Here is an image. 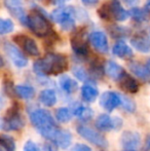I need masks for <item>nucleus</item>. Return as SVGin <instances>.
<instances>
[{"label": "nucleus", "instance_id": "obj_14", "mask_svg": "<svg viewBox=\"0 0 150 151\" xmlns=\"http://www.w3.org/2000/svg\"><path fill=\"white\" fill-rule=\"evenodd\" d=\"M128 68H130L133 74H135L137 77L142 79L143 81H150V71L147 69L146 66L142 65L139 62H130L128 63Z\"/></svg>", "mask_w": 150, "mask_h": 151}, {"label": "nucleus", "instance_id": "obj_34", "mask_svg": "<svg viewBox=\"0 0 150 151\" xmlns=\"http://www.w3.org/2000/svg\"><path fill=\"white\" fill-rule=\"evenodd\" d=\"M24 151H41V149L33 141H27L24 145Z\"/></svg>", "mask_w": 150, "mask_h": 151}, {"label": "nucleus", "instance_id": "obj_23", "mask_svg": "<svg viewBox=\"0 0 150 151\" xmlns=\"http://www.w3.org/2000/svg\"><path fill=\"white\" fill-rule=\"evenodd\" d=\"M81 96H82V99L85 102L93 103L99 97V91L96 86L86 83L81 88Z\"/></svg>", "mask_w": 150, "mask_h": 151}, {"label": "nucleus", "instance_id": "obj_37", "mask_svg": "<svg viewBox=\"0 0 150 151\" xmlns=\"http://www.w3.org/2000/svg\"><path fill=\"white\" fill-rule=\"evenodd\" d=\"M143 151H150V134L145 138L144 144H143Z\"/></svg>", "mask_w": 150, "mask_h": 151}, {"label": "nucleus", "instance_id": "obj_22", "mask_svg": "<svg viewBox=\"0 0 150 151\" xmlns=\"http://www.w3.org/2000/svg\"><path fill=\"white\" fill-rule=\"evenodd\" d=\"M39 102L46 107H52L57 103V93L52 88H45L39 93Z\"/></svg>", "mask_w": 150, "mask_h": 151}, {"label": "nucleus", "instance_id": "obj_42", "mask_svg": "<svg viewBox=\"0 0 150 151\" xmlns=\"http://www.w3.org/2000/svg\"><path fill=\"white\" fill-rule=\"evenodd\" d=\"M145 9H147L148 12H150V0H147L146 4H145Z\"/></svg>", "mask_w": 150, "mask_h": 151}, {"label": "nucleus", "instance_id": "obj_30", "mask_svg": "<svg viewBox=\"0 0 150 151\" xmlns=\"http://www.w3.org/2000/svg\"><path fill=\"white\" fill-rule=\"evenodd\" d=\"M120 98H121V103H120V106L123 108L126 111L130 112V113H133V112L136 110V104L133 101L132 99L126 97V96L120 95Z\"/></svg>", "mask_w": 150, "mask_h": 151}, {"label": "nucleus", "instance_id": "obj_16", "mask_svg": "<svg viewBox=\"0 0 150 151\" xmlns=\"http://www.w3.org/2000/svg\"><path fill=\"white\" fill-rule=\"evenodd\" d=\"M71 46L76 55L86 57L88 55V46L80 35H76L71 39Z\"/></svg>", "mask_w": 150, "mask_h": 151}, {"label": "nucleus", "instance_id": "obj_17", "mask_svg": "<svg viewBox=\"0 0 150 151\" xmlns=\"http://www.w3.org/2000/svg\"><path fill=\"white\" fill-rule=\"evenodd\" d=\"M119 82H120V88L124 91H126V93H136L139 91V83L137 82V80L126 73L120 78Z\"/></svg>", "mask_w": 150, "mask_h": 151}, {"label": "nucleus", "instance_id": "obj_13", "mask_svg": "<svg viewBox=\"0 0 150 151\" xmlns=\"http://www.w3.org/2000/svg\"><path fill=\"white\" fill-rule=\"evenodd\" d=\"M104 70H105V73H106L109 77L112 78L113 80H118V81H119L120 78L126 74V72L122 69L121 66L118 65V64L115 63L114 61L106 62Z\"/></svg>", "mask_w": 150, "mask_h": 151}, {"label": "nucleus", "instance_id": "obj_26", "mask_svg": "<svg viewBox=\"0 0 150 151\" xmlns=\"http://www.w3.org/2000/svg\"><path fill=\"white\" fill-rule=\"evenodd\" d=\"M72 111L67 107H60L55 112L56 119L61 123H68L72 118Z\"/></svg>", "mask_w": 150, "mask_h": 151}, {"label": "nucleus", "instance_id": "obj_4", "mask_svg": "<svg viewBox=\"0 0 150 151\" xmlns=\"http://www.w3.org/2000/svg\"><path fill=\"white\" fill-rule=\"evenodd\" d=\"M27 25L38 37H46L52 31L50 23L39 12H34L27 17Z\"/></svg>", "mask_w": 150, "mask_h": 151}, {"label": "nucleus", "instance_id": "obj_43", "mask_svg": "<svg viewBox=\"0 0 150 151\" xmlns=\"http://www.w3.org/2000/svg\"><path fill=\"white\" fill-rule=\"evenodd\" d=\"M147 67V69L149 70L150 71V59H148V60H147V62H146V65H145Z\"/></svg>", "mask_w": 150, "mask_h": 151}, {"label": "nucleus", "instance_id": "obj_15", "mask_svg": "<svg viewBox=\"0 0 150 151\" xmlns=\"http://www.w3.org/2000/svg\"><path fill=\"white\" fill-rule=\"evenodd\" d=\"M52 142L61 149H67L72 143V135L68 131L59 129Z\"/></svg>", "mask_w": 150, "mask_h": 151}, {"label": "nucleus", "instance_id": "obj_38", "mask_svg": "<svg viewBox=\"0 0 150 151\" xmlns=\"http://www.w3.org/2000/svg\"><path fill=\"white\" fill-rule=\"evenodd\" d=\"M50 144H46L45 146H44V148H45V151H57V148H58V146L56 145V144L54 143V142L50 141Z\"/></svg>", "mask_w": 150, "mask_h": 151}, {"label": "nucleus", "instance_id": "obj_27", "mask_svg": "<svg viewBox=\"0 0 150 151\" xmlns=\"http://www.w3.org/2000/svg\"><path fill=\"white\" fill-rule=\"evenodd\" d=\"M131 17L134 19L136 22H145V21L148 20L149 18V14L147 9H143V8H139V7H133L132 9L128 12Z\"/></svg>", "mask_w": 150, "mask_h": 151}, {"label": "nucleus", "instance_id": "obj_11", "mask_svg": "<svg viewBox=\"0 0 150 151\" xmlns=\"http://www.w3.org/2000/svg\"><path fill=\"white\" fill-rule=\"evenodd\" d=\"M90 44L94 46V48L97 52L101 54H107L109 50V44L107 36L101 31H95L90 34L88 37Z\"/></svg>", "mask_w": 150, "mask_h": 151}, {"label": "nucleus", "instance_id": "obj_9", "mask_svg": "<svg viewBox=\"0 0 150 151\" xmlns=\"http://www.w3.org/2000/svg\"><path fill=\"white\" fill-rule=\"evenodd\" d=\"M121 98L120 95L115 91H105L100 97V106L107 112H111L120 106Z\"/></svg>", "mask_w": 150, "mask_h": 151}, {"label": "nucleus", "instance_id": "obj_41", "mask_svg": "<svg viewBox=\"0 0 150 151\" xmlns=\"http://www.w3.org/2000/svg\"><path fill=\"white\" fill-rule=\"evenodd\" d=\"M67 0H52V2L54 4H57V5H61V4L65 3Z\"/></svg>", "mask_w": 150, "mask_h": 151}, {"label": "nucleus", "instance_id": "obj_44", "mask_svg": "<svg viewBox=\"0 0 150 151\" xmlns=\"http://www.w3.org/2000/svg\"><path fill=\"white\" fill-rule=\"evenodd\" d=\"M3 65H4V62H3V60H2L1 56H0V67H2Z\"/></svg>", "mask_w": 150, "mask_h": 151}, {"label": "nucleus", "instance_id": "obj_35", "mask_svg": "<svg viewBox=\"0 0 150 151\" xmlns=\"http://www.w3.org/2000/svg\"><path fill=\"white\" fill-rule=\"evenodd\" d=\"M72 151H92L90 146L85 145V144H75L74 147H73Z\"/></svg>", "mask_w": 150, "mask_h": 151}, {"label": "nucleus", "instance_id": "obj_1", "mask_svg": "<svg viewBox=\"0 0 150 151\" xmlns=\"http://www.w3.org/2000/svg\"><path fill=\"white\" fill-rule=\"evenodd\" d=\"M30 121L37 132L48 141H54L60 129L54 120L52 114L44 109H35L30 112Z\"/></svg>", "mask_w": 150, "mask_h": 151}, {"label": "nucleus", "instance_id": "obj_7", "mask_svg": "<svg viewBox=\"0 0 150 151\" xmlns=\"http://www.w3.org/2000/svg\"><path fill=\"white\" fill-rule=\"evenodd\" d=\"M120 144L124 151H137L141 146V136L134 131H126L120 137Z\"/></svg>", "mask_w": 150, "mask_h": 151}, {"label": "nucleus", "instance_id": "obj_5", "mask_svg": "<svg viewBox=\"0 0 150 151\" xmlns=\"http://www.w3.org/2000/svg\"><path fill=\"white\" fill-rule=\"evenodd\" d=\"M25 125L24 119L19 113V109L11 108L5 118H0V129L4 131H19Z\"/></svg>", "mask_w": 150, "mask_h": 151}, {"label": "nucleus", "instance_id": "obj_36", "mask_svg": "<svg viewBox=\"0 0 150 151\" xmlns=\"http://www.w3.org/2000/svg\"><path fill=\"white\" fill-rule=\"evenodd\" d=\"M112 118H113V129H121L122 124H123L121 118L118 117V116H115V117H112Z\"/></svg>", "mask_w": 150, "mask_h": 151}, {"label": "nucleus", "instance_id": "obj_10", "mask_svg": "<svg viewBox=\"0 0 150 151\" xmlns=\"http://www.w3.org/2000/svg\"><path fill=\"white\" fill-rule=\"evenodd\" d=\"M14 40L19 45L22 46V48L25 50V52L28 54L29 56H32V57L39 56V54H40L39 48H38L36 42H35L32 38L28 37V36H26V35H23V34H19V35L14 36Z\"/></svg>", "mask_w": 150, "mask_h": 151}, {"label": "nucleus", "instance_id": "obj_2", "mask_svg": "<svg viewBox=\"0 0 150 151\" xmlns=\"http://www.w3.org/2000/svg\"><path fill=\"white\" fill-rule=\"evenodd\" d=\"M68 67L66 57L60 54H47L43 59L36 61L33 65V70L38 75H58Z\"/></svg>", "mask_w": 150, "mask_h": 151}, {"label": "nucleus", "instance_id": "obj_8", "mask_svg": "<svg viewBox=\"0 0 150 151\" xmlns=\"http://www.w3.org/2000/svg\"><path fill=\"white\" fill-rule=\"evenodd\" d=\"M4 50L6 55L9 58V60L12 62L16 67L24 68L28 65V60L25 57V55L12 43H5L4 44Z\"/></svg>", "mask_w": 150, "mask_h": 151}, {"label": "nucleus", "instance_id": "obj_20", "mask_svg": "<svg viewBox=\"0 0 150 151\" xmlns=\"http://www.w3.org/2000/svg\"><path fill=\"white\" fill-rule=\"evenodd\" d=\"M112 54L121 59H128L133 57V50L131 47L122 41L116 42L112 47Z\"/></svg>", "mask_w": 150, "mask_h": 151}, {"label": "nucleus", "instance_id": "obj_28", "mask_svg": "<svg viewBox=\"0 0 150 151\" xmlns=\"http://www.w3.org/2000/svg\"><path fill=\"white\" fill-rule=\"evenodd\" d=\"M16 144L9 136H0V151H14Z\"/></svg>", "mask_w": 150, "mask_h": 151}, {"label": "nucleus", "instance_id": "obj_3", "mask_svg": "<svg viewBox=\"0 0 150 151\" xmlns=\"http://www.w3.org/2000/svg\"><path fill=\"white\" fill-rule=\"evenodd\" d=\"M75 10L73 7H59L52 10V20L58 23L61 28L64 31H72L75 28V20H74Z\"/></svg>", "mask_w": 150, "mask_h": 151}, {"label": "nucleus", "instance_id": "obj_32", "mask_svg": "<svg viewBox=\"0 0 150 151\" xmlns=\"http://www.w3.org/2000/svg\"><path fill=\"white\" fill-rule=\"evenodd\" d=\"M98 14L101 19H104V20L109 19L111 16L110 5H109V4H103V5L98 9Z\"/></svg>", "mask_w": 150, "mask_h": 151}, {"label": "nucleus", "instance_id": "obj_18", "mask_svg": "<svg viewBox=\"0 0 150 151\" xmlns=\"http://www.w3.org/2000/svg\"><path fill=\"white\" fill-rule=\"evenodd\" d=\"M95 125L101 132H110L113 129V118L106 113L100 114L96 118Z\"/></svg>", "mask_w": 150, "mask_h": 151}, {"label": "nucleus", "instance_id": "obj_25", "mask_svg": "<svg viewBox=\"0 0 150 151\" xmlns=\"http://www.w3.org/2000/svg\"><path fill=\"white\" fill-rule=\"evenodd\" d=\"M14 91L20 98L24 100H30L34 97L35 90L30 86H26V84H20V86H14Z\"/></svg>", "mask_w": 150, "mask_h": 151}, {"label": "nucleus", "instance_id": "obj_21", "mask_svg": "<svg viewBox=\"0 0 150 151\" xmlns=\"http://www.w3.org/2000/svg\"><path fill=\"white\" fill-rule=\"evenodd\" d=\"M59 84L60 88H62L65 93H73L77 91L78 83L75 79L71 78L68 75H62L59 79Z\"/></svg>", "mask_w": 150, "mask_h": 151}, {"label": "nucleus", "instance_id": "obj_29", "mask_svg": "<svg viewBox=\"0 0 150 151\" xmlns=\"http://www.w3.org/2000/svg\"><path fill=\"white\" fill-rule=\"evenodd\" d=\"M14 25L10 19L0 18V35H6L14 31Z\"/></svg>", "mask_w": 150, "mask_h": 151}, {"label": "nucleus", "instance_id": "obj_39", "mask_svg": "<svg viewBox=\"0 0 150 151\" xmlns=\"http://www.w3.org/2000/svg\"><path fill=\"white\" fill-rule=\"evenodd\" d=\"M122 1H123L126 5L132 6V7H135V6H137L139 4L140 0H122Z\"/></svg>", "mask_w": 150, "mask_h": 151}, {"label": "nucleus", "instance_id": "obj_31", "mask_svg": "<svg viewBox=\"0 0 150 151\" xmlns=\"http://www.w3.org/2000/svg\"><path fill=\"white\" fill-rule=\"evenodd\" d=\"M72 73L77 79L81 80V81H88L90 79V75L88 74V72L80 66H74L72 68Z\"/></svg>", "mask_w": 150, "mask_h": 151}, {"label": "nucleus", "instance_id": "obj_40", "mask_svg": "<svg viewBox=\"0 0 150 151\" xmlns=\"http://www.w3.org/2000/svg\"><path fill=\"white\" fill-rule=\"evenodd\" d=\"M82 2H83L85 5H95V4L98 3L99 0H81Z\"/></svg>", "mask_w": 150, "mask_h": 151}, {"label": "nucleus", "instance_id": "obj_12", "mask_svg": "<svg viewBox=\"0 0 150 151\" xmlns=\"http://www.w3.org/2000/svg\"><path fill=\"white\" fill-rule=\"evenodd\" d=\"M131 44L136 50L143 54L150 52V38L145 33H137L131 38Z\"/></svg>", "mask_w": 150, "mask_h": 151}, {"label": "nucleus", "instance_id": "obj_6", "mask_svg": "<svg viewBox=\"0 0 150 151\" xmlns=\"http://www.w3.org/2000/svg\"><path fill=\"white\" fill-rule=\"evenodd\" d=\"M77 133L83 138L84 140H86L90 143L94 144V145L98 146V147L106 148L108 146V141L106 140V138L104 136H102V134H100L99 132H97L96 129H93L85 125H77L76 127Z\"/></svg>", "mask_w": 150, "mask_h": 151}, {"label": "nucleus", "instance_id": "obj_19", "mask_svg": "<svg viewBox=\"0 0 150 151\" xmlns=\"http://www.w3.org/2000/svg\"><path fill=\"white\" fill-rule=\"evenodd\" d=\"M110 12L111 16L115 19L118 22H123L128 19V12L122 7V5L117 1V0H113L110 4Z\"/></svg>", "mask_w": 150, "mask_h": 151}, {"label": "nucleus", "instance_id": "obj_33", "mask_svg": "<svg viewBox=\"0 0 150 151\" xmlns=\"http://www.w3.org/2000/svg\"><path fill=\"white\" fill-rule=\"evenodd\" d=\"M110 32L112 33V36L113 37H123V36L128 35L126 34V32L128 30H126L124 28H122V27H118V26H115V25H113L112 28L109 29Z\"/></svg>", "mask_w": 150, "mask_h": 151}, {"label": "nucleus", "instance_id": "obj_24", "mask_svg": "<svg viewBox=\"0 0 150 151\" xmlns=\"http://www.w3.org/2000/svg\"><path fill=\"white\" fill-rule=\"evenodd\" d=\"M72 114L75 115L76 117H78L81 120H90L93 117V110L88 106H83L81 104L78 103L77 105H75L73 107Z\"/></svg>", "mask_w": 150, "mask_h": 151}]
</instances>
